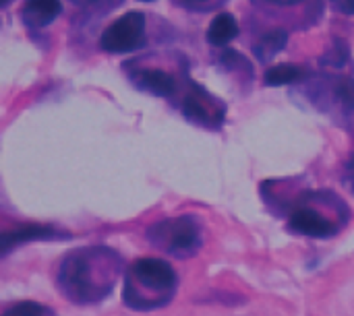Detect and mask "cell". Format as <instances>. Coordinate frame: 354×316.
<instances>
[{"label":"cell","instance_id":"obj_1","mask_svg":"<svg viewBox=\"0 0 354 316\" xmlns=\"http://www.w3.org/2000/svg\"><path fill=\"white\" fill-rule=\"evenodd\" d=\"M143 35L145 17L137 10H131L104 29L100 46L106 52H133L143 43Z\"/></svg>","mask_w":354,"mask_h":316},{"label":"cell","instance_id":"obj_2","mask_svg":"<svg viewBox=\"0 0 354 316\" xmlns=\"http://www.w3.org/2000/svg\"><path fill=\"white\" fill-rule=\"evenodd\" d=\"M133 273L143 286L153 290H170L176 284L174 269L160 259H139L133 265Z\"/></svg>","mask_w":354,"mask_h":316},{"label":"cell","instance_id":"obj_3","mask_svg":"<svg viewBox=\"0 0 354 316\" xmlns=\"http://www.w3.org/2000/svg\"><path fill=\"white\" fill-rule=\"evenodd\" d=\"M162 230V236H164V242L170 250H174L176 255L178 253H187V250H193L197 246V240H199V232H197V226L189 219V217H178L174 221H166V224H160L158 226Z\"/></svg>","mask_w":354,"mask_h":316},{"label":"cell","instance_id":"obj_4","mask_svg":"<svg viewBox=\"0 0 354 316\" xmlns=\"http://www.w3.org/2000/svg\"><path fill=\"white\" fill-rule=\"evenodd\" d=\"M288 224L295 232L313 236V238H326L334 232V226L322 213H317L313 209H297L290 215Z\"/></svg>","mask_w":354,"mask_h":316},{"label":"cell","instance_id":"obj_5","mask_svg":"<svg viewBox=\"0 0 354 316\" xmlns=\"http://www.w3.org/2000/svg\"><path fill=\"white\" fill-rule=\"evenodd\" d=\"M60 12V0H27L23 4L21 17L31 27H44L52 23Z\"/></svg>","mask_w":354,"mask_h":316},{"label":"cell","instance_id":"obj_6","mask_svg":"<svg viewBox=\"0 0 354 316\" xmlns=\"http://www.w3.org/2000/svg\"><path fill=\"white\" fill-rule=\"evenodd\" d=\"M52 236H54V228H50V226H39V224L21 226L2 236V250L6 253L15 244H23V242H31V240H48Z\"/></svg>","mask_w":354,"mask_h":316},{"label":"cell","instance_id":"obj_7","mask_svg":"<svg viewBox=\"0 0 354 316\" xmlns=\"http://www.w3.org/2000/svg\"><path fill=\"white\" fill-rule=\"evenodd\" d=\"M137 83H139L143 89L151 91L153 95H162V97L172 95L174 89H176L174 77L168 75V72H164V70H158V68L141 70V72L137 75Z\"/></svg>","mask_w":354,"mask_h":316},{"label":"cell","instance_id":"obj_8","mask_svg":"<svg viewBox=\"0 0 354 316\" xmlns=\"http://www.w3.org/2000/svg\"><path fill=\"white\" fill-rule=\"evenodd\" d=\"M236 35H239V25H236V19L230 12L218 14L212 21V25L207 27V41L214 43V46H226Z\"/></svg>","mask_w":354,"mask_h":316},{"label":"cell","instance_id":"obj_9","mask_svg":"<svg viewBox=\"0 0 354 316\" xmlns=\"http://www.w3.org/2000/svg\"><path fill=\"white\" fill-rule=\"evenodd\" d=\"M205 97V93H191L187 99H185V106H183V110H185V114L191 118V120H195V122H207V120H214V108L209 106L212 101H205L203 99Z\"/></svg>","mask_w":354,"mask_h":316},{"label":"cell","instance_id":"obj_10","mask_svg":"<svg viewBox=\"0 0 354 316\" xmlns=\"http://www.w3.org/2000/svg\"><path fill=\"white\" fill-rule=\"evenodd\" d=\"M305 77V68L297 64H278L266 72V83L268 85H290L297 83Z\"/></svg>","mask_w":354,"mask_h":316},{"label":"cell","instance_id":"obj_11","mask_svg":"<svg viewBox=\"0 0 354 316\" xmlns=\"http://www.w3.org/2000/svg\"><path fill=\"white\" fill-rule=\"evenodd\" d=\"M286 46V33L282 29H274L268 35H263V39L255 46V54L261 60H270L272 56H276L282 48Z\"/></svg>","mask_w":354,"mask_h":316},{"label":"cell","instance_id":"obj_12","mask_svg":"<svg viewBox=\"0 0 354 316\" xmlns=\"http://www.w3.org/2000/svg\"><path fill=\"white\" fill-rule=\"evenodd\" d=\"M52 310L46 306H39L35 302H19L4 310V315H50Z\"/></svg>","mask_w":354,"mask_h":316},{"label":"cell","instance_id":"obj_13","mask_svg":"<svg viewBox=\"0 0 354 316\" xmlns=\"http://www.w3.org/2000/svg\"><path fill=\"white\" fill-rule=\"evenodd\" d=\"M338 95H340L342 103H344L348 110H354V83L353 81H342V83H340V89H338Z\"/></svg>","mask_w":354,"mask_h":316},{"label":"cell","instance_id":"obj_14","mask_svg":"<svg viewBox=\"0 0 354 316\" xmlns=\"http://www.w3.org/2000/svg\"><path fill=\"white\" fill-rule=\"evenodd\" d=\"M336 8L346 12V14H354V0H334Z\"/></svg>","mask_w":354,"mask_h":316},{"label":"cell","instance_id":"obj_15","mask_svg":"<svg viewBox=\"0 0 354 316\" xmlns=\"http://www.w3.org/2000/svg\"><path fill=\"white\" fill-rule=\"evenodd\" d=\"M268 2L280 4V6H292V4H299V2H303V0H268Z\"/></svg>","mask_w":354,"mask_h":316},{"label":"cell","instance_id":"obj_16","mask_svg":"<svg viewBox=\"0 0 354 316\" xmlns=\"http://www.w3.org/2000/svg\"><path fill=\"white\" fill-rule=\"evenodd\" d=\"M180 2H185L187 6H195V4H201V2H207V0H180Z\"/></svg>","mask_w":354,"mask_h":316},{"label":"cell","instance_id":"obj_17","mask_svg":"<svg viewBox=\"0 0 354 316\" xmlns=\"http://www.w3.org/2000/svg\"><path fill=\"white\" fill-rule=\"evenodd\" d=\"M0 4H8V0H0Z\"/></svg>","mask_w":354,"mask_h":316},{"label":"cell","instance_id":"obj_18","mask_svg":"<svg viewBox=\"0 0 354 316\" xmlns=\"http://www.w3.org/2000/svg\"><path fill=\"white\" fill-rule=\"evenodd\" d=\"M143 2H149V0H143Z\"/></svg>","mask_w":354,"mask_h":316}]
</instances>
